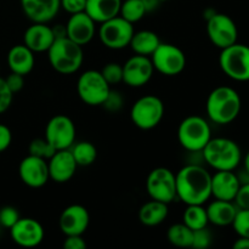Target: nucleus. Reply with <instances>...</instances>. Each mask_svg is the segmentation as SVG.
<instances>
[{"mask_svg":"<svg viewBox=\"0 0 249 249\" xmlns=\"http://www.w3.org/2000/svg\"><path fill=\"white\" fill-rule=\"evenodd\" d=\"M153 73L150 56L134 55L123 66V83L130 88H141L152 79Z\"/></svg>","mask_w":249,"mask_h":249,"instance_id":"14","label":"nucleus"},{"mask_svg":"<svg viewBox=\"0 0 249 249\" xmlns=\"http://www.w3.org/2000/svg\"><path fill=\"white\" fill-rule=\"evenodd\" d=\"M160 1H168V0H160Z\"/></svg>","mask_w":249,"mask_h":249,"instance_id":"49","label":"nucleus"},{"mask_svg":"<svg viewBox=\"0 0 249 249\" xmlns=\"http://www.w3.org/2000/svg\"><path fill=\"white\" fill-rule=\"evenodd\" d=\"M207 34L209 40L220 50L237 43L238 29L230 16L215 12L207 19Z\"/></svg>","mask_w":249,"mask_h":249,"instance_id":"12","label":"nucleus"},{"mask_svg":"<svg viewBox=\"0 0 249 249\" xmlns=\"http://www.w3.org/2000/svg\"><path fill=\"white\" fill-rule=\"evenodd\" d=\"M150 57L155 71L167 77L180 74L186 67L185 53L173 44L160 43Z\"/></svg>","mask_w":249,"mask_h":249,"instance_id":"11","label":"nucleus"},{"mask_svg":"<svg viewBox=\"0 0 249 249\" xmlns=\"http://www.w3.org/2000/svg\"><path fill=\"white\" fill-rule=\"evenodd\" d=\"M18 174L24 185L32 189H40L50 180L48 160L28 155L19 163Z\"/></svg>","mask_w":249,"mask_h":249,"instance_id":"16","label":"nucleus"},{"mask_svg":"<svg viewBox=\"0 0 249 249\" xmlns=\"http://www.w3.org/2000/svg\"><path fill=\"white\" fill-rule=\"evenodd\" d=\"M10 236L16 245L33 248L40 245L45 237L43 225L33 218H19L10 229Z\"/></svg>","mask_w":249,"mask_h":249,"instance_id":"15","label":"nucleus"},{"mask_svg":"<svg viewBox=\"0 0 249 249\" xmlns=\"http://www.w3.org/2000/svg\"><path fill=\"white\" fill-rule=\"evenodd\" d=\"M63 248L65 249H85L87 248V242L80 235L66 236V240L63 242Z\"/></svg>","mask_w":249,"mask_h":249,"instance_id":"42","label":"nucleus"},{"mask_svg":"<svg viewBox=\"0 0 249 249\" xmlns=\"http://www.w3.org/2000/svg\"><path fill=\"white\" fill-rule=\"evenodd\" d=\"M123 0H87L85 12L94 19L96 23L118 16Z\"/></svg>","mask_w":249,"mask_h":249,"instance_id":"25","label":"nucleus"},{"mask_svg":"<svg viewBox=\"0 0 249 249\" xmlns=\"http://www.w3.org/2000/svg\"><path fill=\"white\" fill-rule=\"evenodd\" d=\"M29 155L36 156V157L43 158V160H49L56 152L53 146L46 140L45 138L43 139H34L31 143H29Z\"/></svg>","mask_w":249,"mask_h":249,"instance_id":"32","label":"nucleus"},{"mask_svg":"<svg viewBox=\"0 0 249 249\" xmlns=\"http://www.w3.org/2000/svg\"><path fill=\"white\" fill-rule=\"evenodd\" d=\"M134 33V24L122 16L100 23L99 38L106 48L112 50H122L130 44Z\"/></svg>","mask_w":249,"mask_h":249,"instance_id":"9","label":"nucleus"},{"mask_svg":"<svg viewBox=\"0 0 249 249\" xmlns=\"http://www.w3.org/2000/svg\"><path fill=\"white\" fill-rule=\"evenodd\" d=\"M7 65L11 72L27 75L33 71L36 57L34 53L24 44H18L10 49L7 53Z\"/></svg>","mask_w":249,"mask_h":249,"instance_id":"23","label":"nucleus"},{"mask_svg":"<svg viewBox=\"0 0 249 249\" xmlns=\"http://www.w3.org/2000/svg\"><path fill=\"white\" fill-rule=\"evenodd\" d=\"M208 221L215 226H230L232 225L233 219L237 214V206L235 202L221 201L215 199L207 207Z\"/></svg>","mask_w":249,"mask_h":249,"instance_id":"24","label":"nucleus"},{"mask_svg":"<svg viewBox=\"0 0 249 249\" xmlns=\"http://www.w3.org/2000/svg\"><path fill=\"white\" fill-rule=\"evenodd\" d=\"M177 198L185 204H204L212 197V174L198 164H187L175 174Z\"/></svg>","mask_w":249,"mask_h":249,"instance_id":"1","label":"nucleus"},{"mask_svg":"<svg viewBox=\"0 0 249 249\" xmlns=\"http://www.w3.org/2000/svg\"><path fill=\"white\" fill-rule=\"evenodd\" d=\"M53 34H55V38H62L66 36V24H57L56 27L53 28Z\"/></svg>","mask_w":249,"mask_h":249,"instance_id":"45","label":"nucleus"},{"mask_svg":"<svg viewBox=\"0 0 249 249\" xmlns=\"http://www.w3.org/2000/svg\"><path fill=\"white\" fill-rule=\"evenodd\" d=\"M221 71L236 82L249 80V46L235 43L223 49L219 56Z\"/></svg>","mask_w":249,"mask_h":249,"instance_id":"6","label":"nucleus"},{"mask_svg":"<svg viewBox=\"0 0 249 249\" xmlns=\"http://www.w3.org/2000/svg\"><path fill=\"white\" fill-rule=\"evenodd\" d=\"M194 231L184 223L174 224L168 229L167 238L170 245L179 248H190L192 245Z\"/></svg>","mask_w":249,"mask_h":249,"instance_id":"30","label":"nucleus"},{"mask_svg":"<svg viewBox=\"0 0 249 249\" xmlns=\"http://www.w3.org/2000/svg\"><path fill=\"white\" fill-rule=\"evenodd\" d=\"M100 72L109 85H116L123 82V66L119 65V63H107Z\"/></svg>","mask_w":249,"mask_h":249,"instance_id":"33","label":"nucleus"},{"mask_svg":"<svg viewBox=\"0 0 249 249\" xmlns=\"http://www.w3.org/2000/svg\"><path fill=\"white\" fill-rule=\"evenodd\" d=\"M123 96L121 95L119 91H114L111 89L108 96L105 100V102L102 104V106L107 109L108 112H118L119 109L123 107Z\"/></svg>","mask_w":249,"mask_h":249,"instance_id":"38","label":"nucleus"},{"mask_svg":"<svg viewBox=\"0 0 249 249\" xmlns=\"http://www.w3.org/2000/svg\"><path fill=\"white\" fill-rule=\"evenodd\" d=\"M158 2H160V0H143V4H145L146 9H147V12L151 11L152 9H155L158 5Z\"/></svg>","mask_w":249,"mask_h":249,"instance_id":"46","label":"nucleus"},{"mask_svg":"<svg viewBox=\"0 0 249 249\" xmlns=\"http://www.w3.org/2000/svg\"><path fill=\"white\" fill-rule=\"evenodd\" d=\"M109 91L111 85L105 80L100 71H85L78 78L77 92L88 106H102Z\"/></svg>","mask_w":249,"mask_h":249,"instance_id":"8","label":"nucleus"},{"mask_svg":"<svg viewBox=\"0 0 249 249\" xmlns=\"http://www.w3.org/2000/svg\"><path fill=\"white\" fill-rule=\"evenodd\" d=\"M19 218L21 216H19L18 211L14 207L7 206L0 209V225L9 229V230L17 223Z\"/></svg>","mask_w":249,"mask_h":249,"instance_id":"36","label":"nucleus"},{"mask_svg":"<svg viewBox=\"0 0 249 249\" xmlns=\"http://www.w3.org/2000/svg\"><path fill=\"white\" fill-rule=\"evenodd\" d=\"M12 142V133L9 126L0 124V153L6 151Z\"/></svg>","mask_w":249,"mask_h":249,"instance_id":"43","label":"nucleus"},{"mask_svg":"<svg viewBox=\"0 0 249 249\" xmlns=\"http://www.w3.org/2000/svg\"><path fill=\"white\" fill-rule=\"evenodd\" d=\"M12 99H14V94L9 89L5 79L0 78V114L9 109L12 104Z\"/></svg>","mask_w":249,"mask_h":249,"instance_id":"37","label":"nucleus"},{"mask_svg":"<svg viewBox=\"0 0 249 249\" xmlns=\"http://www.w3.org/2000/svg\"><path fill=\"white\" fill-rule=\"evenodd\" d=\"M146 14H147V9L143 4V0H124L122 1L119 16H122L130 23L134 24L141 21Z\"/></svg>","mask_w":249,"mask_h":249,"instance_id":"31","label":"nucleus"},{"mask_svg":"<svg viewBox=\"0 0 249 249\" xmlns=\"http://www.w3.org/2000/svg\"><path fill=\"white\" fill-rule=\"evenodd\" d=\"M45 139L56 151L68 150L75 141V125L70 117L57 114L45 126Z\"/></svg>","mask_w":249,"mask_h":249,"instance_id":"13","label":"nucleus"},{"mask_svg":"<svg viewBox=\"0 0 249 249\" xmlns=\"http://www.w3.org/2000/svg\"><path fill=\"white\" fill-rule=\"evenodd\" d=\"M182 223L189 226L192 231L207 228L209 221L207 209L203 204H187L182 214Z\"/></svg>","mask_w":249,"mask_h":249,"instance_id":"28","label":"nucleus"},{"mask_svg":"<svg viewBox=\"0 0 249 249\" xmlns=\"http://www.w3.org/2000/svg\"><path fill=\"white\" fill-rule=\"evenodd\" d=\"M21 6L33 23L53 21L61 9L60 0H21Z\"/></svg>","mask_w":249,"mask_h":249,"instance_id":"21","label":"nucleus"},{"mask_svg":"<svg viewBox=\"0 0 249 249\" xmlns=\"http://www.w3.org/2000/svg\"><path fill=\"white\" fill-rule=\"evenodd\" d=\"M235 249H249V238L248 237H238L233 243Z\"/></svg>","mask_w":249,"mask_h":249,"instance_id":"44","label":"nucleus"},{"mask_svg":"<svg viewBox=\"0 0 249 249\" xmlns=\"http://www.w3.org/2000/svg\"><path fill=\"white\" fill-rule=\"evenodd\" d=\"M90 224V214L82 204H72L63 209L60 215L58 225L65 236L80 235L87 232Z\"/></svg>","mask_w":249,"mask_h":249,"instance_id":"17","label":"nucleus"},{"mask_svg":"<svg viewBox=\"0 0 249 249\" xmlns=\"http://www.w3.org/2000/svg\"><path fill=\"white\" fill-rule=\"evenodd\" d=\"M160 44V36L155 32L145 29V31H139L134 33L129 46L136 55L151 56Z\"/></svg>","mask_w":249,"mask_h":249,"instance_id":"27","label":"nucleus"},{"mask_svg":"<svg viewBox=\"0 0 249 249\" xmlns=\"http://www.w3.org/2000/svg\"><path fill=\"white\" fill-rule=\"evenodd\" d=\"M233 202L238 209H249V182L241 184Z\"/></svg>","mask_w":249,"mask_h":249,"instance_id":"40","label":"nucleus"},{"mask_svg":"<svg viewBox=\"0 0 249 249\" xmlns=\"http://www.w3.org/2000/svg\"><path fill=\"white\" fill-rule=\"evenodd\" d=\"M5 82H6L9 89L12 91V94H16V92H19L23 89L24 75L11 72V74L7 75V78H5Z\"/></svg>","mask_w":249,"mask_h":249,"instance_id":"41","label":"nucleus"},{"mask_svg":"<svg viewBox=\"0 0 249 249\" xmlns=\"http://www.w3.org/2000/svg\"><path fill=\"white\" fill-rule=\"evenodd\" d=\"M168 204L151 199L141 206L139 211V220L145 226H158L167 219Z\"/></svg>","mask_w":249,"mask_h":249,"instance_id":"26","label":"nucleus"},{"mask_svg":"<svg viewBox=\"0 0 249 249\" xmlns=\"http://www.w3.org/2000/svg\"><path fill=\"white\" fill-rule=\"evenodd\" d=\"M242 107L238 92L231 87H218L212 90L206 104L207 116L213 123L226 125L238 117Z\"/></svg>","mask_w":249,"mask_h":249,"instance_id":"2","label":"nucleus"},{"mask_svg":"<svg viewBox=\"0 0 249 249\" xmlns=\"http://www.w3.org/2000/svg\"><path fill=\"white\" fill-rule=\"evenodd\" d=\"M202 156L215 170H235L242 160L240 146L228 138H212L202 150Z\"/></svg>","mask_w":249,"mask_h":249,"instance_id":"4","label":"nucleus"},{"mask_svg":"<svg viewBox=\"0 0 249 249\" xmlns=\"http://www.w3.org/2000/svg\"><path fill=\"white\" fill-rule=\"evenodd\" d=\"M231 226L238 237L249 238V209H238Z\"/></svg>","mask_w":249,"mask_h":249,"instance_id":"34","label":"nucleus"},{"mask_svg":"<svg viewBox=\"0 0 249 249\" xmlns=\"http://www.w3.org/2000/svg\"><path fill=\"white\" fill-rule=\"evenodd\" d=\"M55 39L53 27L48 23H33L24 32L23 44L33 53H46Z\"/></svg>","mask_w":249,"mask_h":249,"instance_id":"22","label":"nucleus"},{"mask_svg":"<svg viewBox=\"0 0 249 249\" xmlns=\"http://www.w3.org/2000/svg\"><path fill=\"white\" fill-rule=\"evenodd\" d=\"M211 139V125L202 117L189 116L179 124L178 141L189 152H202Z\"/></svg>","mask_w":249,"mask_h":249,"instance_id":"5","label":"nucleus"},{"mask_svg":"<svg viewBox=\"0 0 249 249\" xmlns=\"http://www.w3.org/2000/svg\"><path fill=\"white\" fill-rule=\"evenodd\" d=\"M212 245V233L207 228L194 231L191 247L195 249H207Z\"/></svg>","mask_w":249,"mask_h":249,"instance_id":"35","label":"nucleus"},{"mask_svg":"<svg viewBox=\"0 0 249 249\" xmlns=\"http://www.w3.org/2000/svg\"><path fill=\"white\" fill-rule=\"evenodd\" d=\"M48 167L50 179L57 184H65L74 177L78 164L68 148L56 151L53 157L48 160Z\"/></svg>","mask_w":249,"mask_h":249,"instance_id":"19","label":"nucleus"},{"mask_svg":"<svg viewBox=\"0 0 249 249\" xmlns=\"http://www.w3.org/2000/svg\"><path fill=\"white\" fill-rule=\"evenodd\" d=\"M95 24L96 22L85 11L71 15L66 23V36L77 43L78 45H87L92 40L96 33Z\"/></svg>","mask_w":249,"mask_h":249,"instance_id":"18","label":"nucleus"},{"mask_svg":"<svg viewBox=\"0 0 249 249\" xmlns=\"http://www.w3.org/2000/svg\"><path fill=\"white\" fill-rule=\"evenodd\" d=\"M240 186V179L233 170H216L212 175V196L215 199L233 202Z\"/></svg>","mask_w":249,"mask_h":249,"instance_id":"20","label":"nucleus"},{"mask_svg":"<svg viewBox=\"0 0 249 249\" xmlns=\"http://www.w3.org/2000/svg\"><path fill=\"white\" fill-rule=\"evenodd\" d=\"M51 67L60 74H73L78 72L84 61L83 46L67 36L56 38L48 51Z\"/></svg>","mask_w":249,"mask_h":249,"instance_id":"3","label":"nucleus"},{"mask_svg":"<svg viewBox=\"0 0 249 249\" xmlns=\"http://www.w3.org/2000/svg\"><path fill=\"white\" fill-rule=\"evenodd\" d=\"M60 4L61 9H63L70 15H74L85 11L87 0H60Z\"/></svg>","mask_w":249,"mask_h":249,"instance_id":"39","label":"nucleus"},{"mask_svg":"<svg viewBox=\"0 0 249 249\" xmlns=\"http://www.w3.org/2000/svg\"><path fill=\"white\" fill-rule=\"evenodd\" d=\"M164 117V104L155 95H145L136 100L130 111L134 125L141 130H151L162 122Z\"/></svg>","mask_w":249,"mask_h":249,"instance_id":"7","label":"nucleus"},{"mask_svg":"<svg viewBox=\"0 0 249 249\" xmlns=\"http://www.w3.org/2000/svg\"><path fill=\"white\" fill-rule=\"evenodd\" d=\"M243 164H245V170L249 174V151H248L247 155H246L245 162H243Z\"/></svg>","mask_w":249,"mask_h":249,"instance_id":"48","label":"nucleus"},{"mask_svg":"<svg viewBox=\"0 0 249 249\" xmlns=\"http://www.w3.org/2000/svg\"><path fill=\"white\" fill-rule=\"evenodd\" d=\"M146 191L151 199L172 203L177 198V179L175 174L165 167L151 170L146 179Z\"/></svg>","mask_w":249,"mask_h":249,"instance_id":"10","label":"nucleus"},{"mask_svg":"<svg viewBox=\"0 0 249 249\" xmlns=\"http://www.w3.org/2000/svg\"><path fill=\"white\" fill-rule=\"evenodd\" d=\"M71 152L77 164L80 167L94 164L97 158V148L90 141H80V142L73 143Z\"/></svg>","mask_w":249,"mask_h":249,"instance_id":"29","label":"nucleus"},{"mask_svg":"<svg viewBox=\"0 0 249 249\" xmlns=\"http://www.w3.org/2000/svg\"><path fill=\"white\" fill-rule=\"evenodd\" d=\"M215 10H212V9H208V10H206V11H204V17H206V21L208 18H211L212 16H213L214 14H215Z\"/></svg>","mask_w":249,"mask_h":249,"instance_id":"47","label":"nucleus"}]
</instances>
